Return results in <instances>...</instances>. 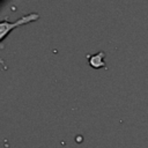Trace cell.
<instances>
[{"mask_svg":"<svg viewBox=\"0 0 148 148\" xmlns=\"http://www.w3.org/2000/svg\"><path fill=\"white\" fill-rule=\"evenodd\" d=\"M39 18V15L37 13H29L27 15H23L21 17H18L15 22H9L7 21L6 18H3L1 22H0V40L2 42L6 36L13 31L15 28L20 27V25H24L27 23H30V22H34V21H37Z\"/></svg>","mask_w":148,"mask_h":148,"instance_id":"1","label":"cell"},{"mask_svg":"<svg viewBox=\"0 0 148 148\" xmlns=\"http://www.w3.org/2000/svg\"><path fill=\"white\" fill-rule=\"evenodd\" d=\"M87 58H88L89 65L92 68L98 69V68H102V67L105 66V61H104L105 53L103 51H99L96 54H87Z\"/></svg>","mask_w":148,"mask_h":148,"instance_id":"2","label":"cell"}]
</instances>
